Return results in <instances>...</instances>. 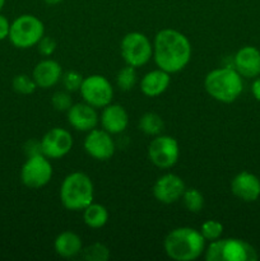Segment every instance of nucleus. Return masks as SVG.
<instances>
[{
    "label": "nucleus",
    "mask_w": 260,
    "mask_h": 261,
    "mask_svg": "<svg viewBox=\"0 0 260 261\" xmlns=\"http://www.w3.org/2000/svg\"><path fill=\"white\" fill-rule=\"evenodd\" d=\"M55 251L63 257H73L82 251V240L76 233L65 231L55 240Z\"/></svg>",
    "instance_id": "nucleus-20"
},
{
    "label": "nucleus",
    "mask_w": 260,
    "mask_h": 261,
    "mask_svg": "<svg viewBox=\"0 0 260 261\" xmlns=\"http://www.w3.org/2000/svg\"><path fill=\"white\" fill-rule=\"evenodd\" d=\"M183 199L186 209L193 212V213H198V212H200L201 208L204 206L203 195H201L196 189H189V190H185Z\"/></svg>",
    "instance_id": "nucleus-23"
},
{
    "label": "nucleus",
    "mask_w": 260,
    "mask_h": 261,
    "mask_svg": "<svg viewBox=\"0 0 260 261\" xmlns=\"http://www.w3.org/2000/svg\"><path fill=\"white\" fill-rule=\"evenodd\" d=\"M63 205L69 211H84L93 201V184L82 172L66 176L60 189Z\"/></svg>",
    "instance_id": "nucleus-4"
},
{
    "label": "nucleus",
    "mask_w": 260,
    "mask_h": 261,
    "mask_svg": "<svg viewBox=\"0 0 260 261\" xmlns=\"http://www.w3.org/2000/svg\"><path fill=\"white\" fill-rule=\"evenodd\" d=\"M53 106L58 111H68L73 106L70 96L65 92H56L53 96Z\"/></svg>",
    "instance_id": "nucleus-29"
},
{
    "label": "nucleus",
    "mask_w": 260,
    "mask_h": 261,
    "mask_svg": "<svg viewBox=\"0 0 260 261\" xmlns=\"http://www.w3.org/2000/svg\"><path fill=\"white\" fill-rule=\"evenodd\" d=\"M84 223L91 228H101L109 221V212L103 205L99 204H89L84 209Z\"/></svg>",
    "instance_id": "nucleus-21"
},
{
    "label": "nucleus",
    "mask_w": 260,
    "mask_h": 261,
    "mask_svg": "<svg viewBox=\"0 0 260 261\" xmlns=\"http://www.w3.org/2000/svg\"><path fill=\"white\" fill-rule=\"evenodd\" d=\"M82 83H83V76L76 71H68L63 76V84L66 88V91L74 92L81 89Z\"/></svg>",
    "instance_id": "nucleus-28"
},
{
    "label": "nucleus",
    "mask_w": 260,
    "mask_h": 261,
    "mask_svg": "<svg viewBox=\"0 0 260 261\" xmlns=\"http://www.w3.org/2000/svg\"><path fill=\"white\" fill-rule=\"evenodd\" d=\"M200 233L203 234V237L205 240L214 241V240H218L222 236V233H223V226H222V223H219L217 221H206L201 226Z\"/></svg>",
    "instance_id": "nucleus-27"
},
{
    "label": "nucleus",
    "mask_w": 260,
    "mask_h": 261,
    "mask_svg": "<svg viewBox=\"0 0 260 261\" xmlns=\"http://www.w3.org/2000/svg\"><path fill=\"white\" fill-rule=\"evenodd\" d=\"M4 4H5V0H0V12H2V9H3V7H4Z\"/></svg>",
    "instance_id": "nucleus-34"
},
{
    "label": "nucleus",
    "mask_w": 260,
    "mask_h": 261,
    "mask_svg": "<svg viewBox=\"0 0 260 261\" xmlns=\"http://www.w3.org/2000/svg\"><path fill=\"white\" fill-rule=\"evenodd\" d=\"M43 23L37 17L24 14L18 17L10 24L9 40L15 47L28 48L37 45L38 41L43 37Z\"/></svg>",
    "instance_id": "nucleus-6"
},
{
    "label": "nucleus",
    "mask_w": 260,
    "mask_h": 261,
    "mask_svg": "<svg viewBox=\"0 0 260 261\" xmlns=\"http://www.w3.org/2000/svg\"><path fill=\"white\" fill-rule=\"evenodd\" d=\"M121 55L127 65L134 68L148 63L152 56V45L143 33H127L121 41Z\"/></svg>",
    "instance_id": "nucleus-7"
},
{
    "label": "nucleus",
    "mask_w": 260,
    "mask_h": 261,
    "mask_svg": "<svg viewBox=\"0 0 260 261\" xmlns=\"http://www.w3.org/2000/svg\"><path fill=\"white\" fill-rule=\"evenodd\" d=\"M205 239L199 231L189 227L173 229L165 240L166 254L176 261L198 259L204 251Z\"/></svg>",
    "instance_id": "nucleus-2"
},
{
    "label": "nucleus",
    "mask_w": 260,
    "mask_h": 261,
    "mask_svg": "<svg viewBox=\"0 0 260 261\" xmlns=\"http://www.w3.org/2000/svg\"><path fill=\"white\" fill-rule=\"evenodd\" d=\"M139 127L143 133L148 135H157L165 127L163 120L160 115L153 114V112H148V114L143 115L140 119Z\"/></svg>",
    "instance_id": "nucleus-22"
},
{
    "label": "nucleus",
    "mask_w": 260,
    "mask_h": 261,
    "mask_svg": "<svg viewBox=\"0 0 260 261\" xmlns=\"http://www.w3.org/2000/svg\"><path fill=\"white\" fill-rule=\"evenodd\" d=\"M36 87H37L36 82L33 79H31L28 75H24V74L17 75L13 79V88L18 93L31 94L35 92Z\"/></svg>",
    "instance_id": "nucleus-26"
},
{
    "label": "nucleus",
    "mask_w": 260,
    "mask_h": 261,
    "mask_svg": "<svg viewBox=\"0 0 260 261\" xmlns=\"http://www.w3.org/2000/svg\"><path fill=\"white\" fill-rule=\"evenodd\" d=\"M235 66L239 74L245 78L260 75V51L252 46H245L235 56Z\"/></svg>",
    "instance_id": "nucleus-15"
},
{
    "label": "nucleus",
    "mask_w": 260,
    "mask_h": 261,
    "mask_svg": "<svg viewBox=\"0 0 260 261\" xmlns=\"http://www.w3.org/2000/svg\"><path fill=\"white\" fill-rule=\"evenodd\" d=\"M180 149L177 140L171 137L161 135L152 140L148 147V155L153 165L160 168H170L177 162Z\"/></svg>",
    "instance_id": "nucleus-10"
},
{
    "label": "nucleus",
    "mask_w": 260,
    "mask_h": 261,
    "mask_svg": "<svg viewBox=\"0 0 260 261\" xmlns=\"http://www.w3.org/2000/svg\"><path fill=\"white\" fill-rule=\"evenodd\" d=\"M9 31H10V23L8 22V19L4 17V15L0 14V41L9 37Z\"/></svg>",
    "instance_id": "nucleus-31"
},
{
    "label": "nucleus",
    "mask_w": 260,
    "mask_h": 261,
    "mask_svg": "<svg viewBox=\"0 0 260 261\" xmlns=\"http://www.w3.org/2000/svg\"><path fill=\"white\" fill-rule=\"evenodd\" d=\"M47 4H58V3H60L61 0H45Z\"/></svg>",
    "instance_id": "nucleus-33"
},
{
    "label": "nucleus",
    "mask_w": 260,
    "mask_h": 261,
    "mask_svg": "<svg viewBox=\"0 0 260 261\" xmlns=\"http://www.w3.org/2000/svg\"><path fill=\"white\" fill-rule=\"evenodd\" d=\"M185 190V184L181 180V177L173 173H167L158 178L157 182L154 184L153 194H154V198L161 203L172 204L183 198Z\"/></svg>",
    "instance_id": "nucleus-12"
},
{
    "label": "nucleus",
    "mask_w": 260,
    "mask_h": 261,
    "mask_svg": "<svg viewBox=\"0 0 260 261\" xmlns=\"http://www.w3.org/2000/svg\"><path fill=\"white\" fill-rule=\"evenodd\" d=\"M73 138L70 133L61 127H54L41 140L42 154L47 158H61L70 152Z\"/></svg>",
    "instance_id": "nucleus-11"
},
{
    "label": "nucleus",
    "mask_w": 260,
    "mask_h": 261,
    "mask_svg": "<svg viewBox=\"0 0 260 261\" xmlns=\"http://www.w3.org/2000/svg\"><path fill=\"white\" fill-rule=\"evenodd\" d=\"M101 122L107 133L119 134L126 129L129 117L124 107L120 105H107L102 112Z\"/></svg>",
    "instance_id": "nucleus-17"
},
{
    "label": "nucleus",
    "mask_w": 260,
    "mask_h": 261,
    "mask_svg": "<svg viewBox=\"0 0 260 261\" xmlns=\"http://www.w3.org/2000/svg\"><path fill=\"white\" fill-rule=\"evenodd\" d=\"M135 83H137V73H135V68L132 65H127L122 68L117 74V86L122 91H130L134 88Z\"/></svg>",
    "instance_id": "nucleus-24"
},
{
    "label": "nucleus",
    "mask_w": 260,
    "mask_h": 261,
    "mask_svg": "<svg viewBox=\"0 0 260 261\" xmlns=\"http://www.w3.org/2000/svg\"><path fill=\"white\" fill-rule=\"evenodd\" d=\"M251 91H252V94H254L255 98L260 102V78L256 79V81L252 83Z\"/></svg>",
    "instance_id": "nucleus-32"
},
{
    "label": "nucleus",
    "mask_w": 260,
    "mask_h": 261,
    "mask_svg": "<svg viewBox=\"0 0 260 261\" xmlns=\"http://www.w3.org/2000/svg\"><path fill=\"white\" fill-rule=\"evenodd\" d=\"M38 50L42 55L48 56L55 51L56 42L51 37H42L40 41H38Z\"/></svg>",
    "instance_id": "nucleus-30"
},
{
    "label": "nucleus",
    "mask_w": 260,
    "mask_h": 261,
    "mask_svg": "<svg viewBox=\"0 0 260 261\" xmlns=\"http://www.w3.org/2000/svg\"><path fill=\"white\" fill-rule=\"evenodd\" d=\"M205 89L214 99L223 103L236 101L241 94L244 84L239 71L231 68H221L212 70L205 76Z\"/></svg>",
    "instance_id": "nucleus-3"
},
{
    "label": "nucleus",
    "mask_w": 260,
    "mask_h": 261,
    "mask_svg": "<svg viewBox=\"0 0 260 261\" xmlns=\"http://www.w3.org/2000/svg\"><path fill=\"white\" fill-rule=\"evenodd\" d=\"M170 82V73L162 70V69H158V70H153L144 75L142 83H140V88L145 96L157 97L168 88Z\"/></svg>",
    "instance_id": "nucleus-19"
},
{
    "label": "nucleus",
    "mask_w": 260,
    "mask_h": 261,
    "mask_svg": "<svg viewBox=\"0 0 260 261\" xmlns=\"http://www.w3.org/2000/svg\"><path fill=\"white\" fill-rule=\"evenodd\" d=\"M191 58V45L188 38L175 30H163L154 40V60L158 68L167 73L183 70Z\"/></svg>",
    "instance_id": "nucleus-1"
},
{
    "label": "nucleus",
    "mask_w": 260,
    "mask_h": 261,
    "mask_svg": "<svg viewBox=\"0 0 260 261\" xmlns=\"http://www.w3.org/2000/svg\"><path fill=\"white\" fill-rule=\"evenodd\" d=\"M53 176V167L43 154L28 157L20 171V178L25 186L38 189L45 186Z\"/></svg>",
    "instance_id": "nucleus-8"
},
{
    "label": "nucleus",
    "mask_w": 260,
    "mask_h": 261,
    "mask_svg": "<svg viewBox=\"0 0 260 261\" xmlns=\"http://www.w3.org/2000/svg\"><path fill=\"white\" fill-rule=\"evenodd\" d=\"M208 261H254L257 254L254 247L242 240H214L205 254Z\"/></svg>",
    "instance_id": "nucleus-5"
},
{
    "label": "nucleus",
    "mask_w": 260,
    "mask_h": 261,
    "mask_svg": "<svg viewBox=\"0 0 260 261\" xmlns=\"http://www.w3.org/2000/svg\"><path fill=\"white\" fill-rule=\"evenodd\" d=\"M110 257V250L102 244H93L83 250V259L87 261H106Z\"/></svg>",
    "instance_id": "nucleus-25"
},
{
    "label": "nucleus",
    "mask_w": 260,
    "mask_h": 261,
    "mask_svg": "<svg viewBox=\"0 0 260 261\" xmlns=\"http://www.w3.org/2000/svg\"><path fill=\"white\" fill-rule=\"evenodd\" d=\"M79 91L84 101L93 107H106L114 96V89L110 82L105 76L97 74L83 79Z\"/></svg>",
    "instance_id": "nucleus-9"
},
{
    "label": "nucleus",
    "mask_w": 260,
    "mask_h": 261,
    "mask_svg": "<svg viewBox=\"0 0 260 261\" xmlns=\"http://www.w3.org/2000/svg\"><path fill=\"white\" fill-rule=\"evenodd\" d=\"M84 149L91 157L99 161H106L115 152L114 140L106 130H91L84 142Z\"/></svg>",
    "instance_id": "nucleus-13"
},
{
    "label": "nucleus",
    "mask_w": 260,
    "mask_h": 261,
    "mask_svg": "<svg viewBox=\"0 0 260 261\" xmlns=\"http://www.w3.org/2000/svg\"><path fill=\"white\" fill-rule=\"evenodd\" d=\"M68 121L74 129L81 132H91L98 122L96 110L93 106L86 103H78L68 110Z\"/></svg>",
    "instance_id": "nucleus-14"
},
{
    "label": "nucleus",
    "mask_w": 260,
    "mask_h": 261,
    "mask_svg": "<svg viewBox=\"0 0 260 261\" xmlns=\"http://www.w3.org/2000/svg\"><path fill=\"white\" fill-rule=\"evenodd\" d=\"M231 190L244 201H255L260 196V180L250 172H241L232 180Z\"/></svg>",
    "instance_id": "nucleus-16"
},
{
    "label": "nucleus",
    "mask_w": 260,
    "mask_h": 261,
    "mask_svg": "<svg viewBox=\"0 0 260 261\" xmlns=\"http://www.w3.org/2000/svg\"><path fill=\"white\" fill-rule=\"evenodd\" d=\"M63 76L61 66L54 60H43L36 65L33 70V81L40 88H50L55 86Z\"/></svg>",
    "instance_id": "nucleus-18"
}]
</instances>
